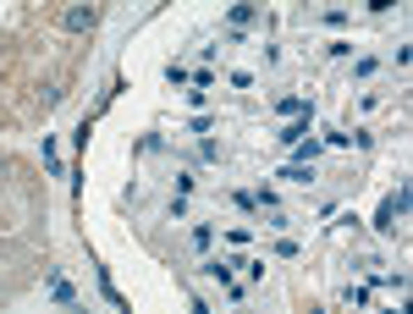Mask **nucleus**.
Wrapping results in <instances>:
<instances>
[{"instance_id":"1","label":"nucleus","mask_w":413,"mask_h":314,"mask_svg":"<svg viewBox=\"0 0 413 314\" xmlns=\"http://www.w3.org/2000/svg\"><path fill=\"white\" fill-rule=\"evenodd\" d=\"M232 270H237V265H226V259H209V265H204V276H209V281H220V287H232Z\"/></svg>"},{"instance_id":"2","label":"nucleus","mask_w":413,"mask_h":314,"mask_svg":"<svg viewBox=\"0 0 413 314\" xmlns=\"http://www.w3.org/2000/svg\"><path fill=\"white\" fill-rule=\"evenodd\" d=\"M67 28H72V33L94 28V11H88V6H72V11H67Z\"/></svg>"}]
</instances>
